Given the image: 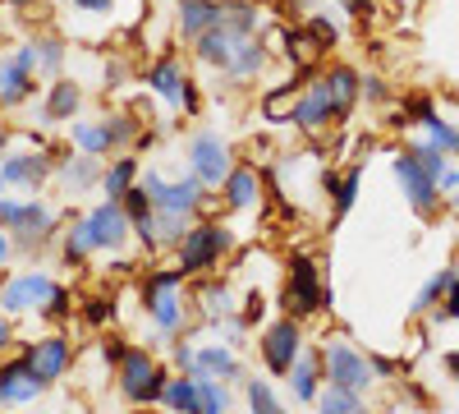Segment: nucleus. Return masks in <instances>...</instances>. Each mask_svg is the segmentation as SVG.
I'll return each instance as SVG.
<instances>
[{"label": "nucleus", "mask_w": 459, "mask_h": 414, "mask_svg": "<svg viewBox=\"0 0 459 414\" xmlns=\"http://www.w3.org/2000/svg\"><path fill=\"white\" fill-rule=\"evenodd\" d=\"M313 410H317V414H368V401H363V392H350V387L326 383V387L317 392Z\"/></svg>", "instance_id": "nucleus-36"}, {"label": "nucleus", "mask_w": 459, "mask_h": 414, "mask_svg": "<svg viewBox=\"0 0 459 414\" xmlns=\"http://www.w3.org/2000/svg\"><path fill=\"white\" fill-rule=\"evenodd\" d=\"M423 129H428V138H432V143L441 147V153H446L450 162L459 157V125H450V120H441V116H437V110H432V116L423 120Z\"/></svg>", "instance_id": "nucleus-41"}, {"label": "nucleus", "mask_w": 459, "mask_h": 414, "mask_svg": "<svg viewBox=\"0 0 459 414\" xmlns=\"http://www.w3.org/2000/svg\"><path fill=\"white\" fill-rule=\"evenodd\" d=\"M326 88H331V97H335V110H340V120L354 110V101L363 97V74L354 69V65H331L326 69Z\"/></svg>", "instance_id": "nucleus-28"}, {"label": "nucleus", "mask_w": 459, "mask_h": 414, "mask_svg": "<svg viewBox=\"0 0 459 414\" xmlns=\"http://www.w3.org/2000/svg\"><path fill=\"white\" fill-rule=\"evenodd\" d=\"M441 194H459V166H450V171L441 175Z\"/></svg>", "instance_id": "nucleus-54"}, {"label": "nucleus", "mask_w": 459, "mask_h": 414, "mask_svg": "<svg viewBox=\"0 0 459 414\" xmlns=\"http://www.w3.org/2000/svg\"><path fill=\"white\" fill-rule=\"evenodd\" d=\"M14 253H19V249H14V235L5 231V225H0V268H5V262H10Z\"/></svg>", "instance_id": "nucleus-52"}, {"label": "nucleus", "mask_w": 459, "mask_h": 414, "mask_svg": "<svg viewBox=\"0 0 459 414\" xmlns=\"http://www.w3.org/2000/svg\"><path fill=\"white\" fill-rule=\"evenodd\" d=\"M166 387H170V373L143 346H129V355L115 364V392H120L129 405H161Z\"/></svg>", "instance_id": "nucleus-2"}, {"label": "nucleus", "mask_w": 459, "mask_h": 414, "mask_svg": "<svg viewBox=\"0 0 459 414\" xmlns=\"http://www.w3.org/2000/svg\"><path fill=\"white\" fill-rule=\"evenodd\" d=\"M244 396H248V414H290L281 405V396L272 392V383H262V378H248L244 383Z\"/></svg>", "instance_id": "nucleus-39"}, {"label": "nucleus", "mask_w": 459, "mask_h": 414, "mask_svg": "<svg viewBox=\"0 0 459 414\" xmlns=\"http://www.w3.org/2000/svg\"><path fill=\"white\" fill-rule=\"evenodd\" d=\"M143 84L152 88V97H161L175 110H184V97H188V88H194V79H188V69H184V60L175 51H166L161 60H152L147 74H143Z\"/></svg>", "instance_id": "nucleus-14"}, {"label": "nucleus", "mask_w": 459, "mask_h": 414, "mask_svg": "<svg viewBox=\"0 0 459 414\" xmlns=\"http://www.w3.org/2000/svg\"><path fill=\"white\" fill-rule=\"evenodd\" d=\"M188 225H194V216H184V212H157V249H179Z\"/></svg>", "instance_id": "nucleus-40"}, {"label": "nucleus", "mask_w": 459, "mask_h": 414, "mask_svg": "<svg viewBox=\"0 0 459 414\" xmlns=\"http://www.w3.org/2000/svg\"><path fill=\"white\" fill-rule=\"evenodd\" d=\"M221 10H225V0H179L175 5V32L194 47L203 32H212L221 23Z\"/></svg>", "instance_id": "nucleus-19"}, {"label": "nucleus", "mask_w": 459, "mask_h": 414, "mask_svg": "<svg viewBox=\"0 0 459 414\" xmlns=\"http://www.w3.org/2000/svg\"><path fill=\"white\" fill-rule=\"evenodd\" d=\"M32 97H37V47L28 37L0 60V106H23Z\"/></svg>", "instance_id": "nucleus-11"}, {"label": "nucleus", "mask_w": 459, "mask_h": 414, "mask_svg": "<svg viewBox=\"0 0 459 414\" xmlns=\"http://www.w3.org/2000/svg\"><path fill=\"white\" fill-rule=\"evenodd\" d=\"M0 225L14 235V249L19 253H37L42 244L56 240L60 212L47 198H37V194H28V198H0Z\"/></svg>", "instance_id": "nucleus-1"}, {"label": "nucleus", "mask_w": 459, "mask_h": 414, "mask_svg": "<svg viewBox=\"0 0 459 414\" xmlns=\"http://www.w3.org/2000/svg\"><path fill=\"white\" fill-rule=\"evenodd\" d=\"M32 47H37V74L60 79V69H65V42H60V37L42 32V37H32Z\"/></svg>", "instance_id": "nucleus-38"}, {"label": "nucleus", "mask_w": 459, "mask_h": 414, "mask_svg": "<svg viewBox=\"0 0 459 414\" xmlns=\"http://www.w3.org/2000/svg\"><path fill=\"white\" fill-rule=\"evenodd\" d=\"M363 97H368V101H386L391 92H386V84H381L377 74H368V79H363Z\"/></svg>", "instance_id": "nucleus-51"}, {"label": "nucleus", "mask_w": 459, "mask_h": 414, "mask_svg": "<svg viewBox=\"0 0 459 414\" xmlns=\"http://www.w3.org/2000/svg\"><path fill=\"white\" fill-rule=\"evenodd\" d=\"M230 244H235V231H230L225 221H194L188 235L179 240V249H175V262L184 268V277H207V272L221 268Z\"/></svg>", "instance_id": "nucleus-3"}, {"label": "nucleus", "mask_w": 459, "mask_h": 414, "mask_svg": "<svg viewBox=\"0 0 459 414\" xmlns=\"http://www.w3.org/2000/svg\"><path fill=\"white\" fill-rule=\"evenodd\" d=\"M129 355V341H120V336H106V341H101V359L115 368V364H120Z\"/></svg>", "instance_id": "nucleus-47"}, {"label": "nucleus", "mask_w": 459, "mask_h": 414, "mask_svg": "<svg viewBox=\"0 0 459 414\" xmlns=\"http://www.w3.org/2000/svg\"><path fill=\"white\" fill-rule=\"evenodd\" d=\"M194 359H198V346L175 341V364H179V373H194Z\"/></svg>", "instance_id": "nucleus-50"}, {"label": "nucleus", "mask_w": 459, "mask_h": 414, "mask_svg": "<svg viewBox=\"0 0 459 414\" xmlns=\"http://www.w3.org/2000/svg\"><path fill=\"white\" fill-rule=\"evenodd\" d=\"M47 318H56V322H65V318H74V295L65 290V286H56V295H51V304L42 309Z\"/></svg>", "instance_id": "nucleus-46"}, {"label": "nucleus", "mask_w": 459, "mask_h": 414, "mask_svg": "<svg viewBox=\"0 0 459 414\" xmlns=\"http://www.w3.org/2000/svg\"><path fill=\"white\" fill-rule=\"evenodd\" d=\"M110 318H115V299H106V295H92L88 304H83V322H88V327H97V331H101Z\"/></svg>", "instance_id": "nucleus-45"}, {"label": "nucleus", "mask_w": 459, "mask_h": 414, "mask_svg": "<svg viewBox=\"0 0 459 414\" xmlns=\"http://www.w3.org/2000/svg\"><path fill=\"white\" fill-rule=\"evenodd\" d=\"M5 143H10V134H5V129H0V153H5ZM0 162H5V157H0Z\"/></svg>", "instance_id": "nucleus-59"}, {"label": "nucleus", "mask_w": 459, "mask_h": 414, "mask_svg": "<svg viewBox=\"0 0 459 414\" xmlns=\"http://www.w3.org/2000/svg\"><path fill=\"white\" fill-rule=\"evenodd\" d=\"M308 37H313V47H317V51H331V47L340 42L335 23H331V19H322V14H308Z\"/></svg>", "instance_id": "nucleus-44"}, {"label": "nucleus", "mask_w": 459, "mask_h": 414, "mask_svg": "<svg viewBox=\"0 0 459 414\" xmlns=\"http://www.w3.org/2000/svg\"><path fill=\"white\" fill-rule=\"evenodd\" d=\"M455 281H459V268H441V272H432V277H428V286L413 295V309H409V313H413V318L432 313V309L441 304V299L450 295V286H455Z\"/></svg>", "instance_id": "nucleus-37"}, {"label": "nucleus", "mask_w": 459, "mask_h": 414, "mask_svg": "<svg viewBox=\"0 0 459 414\" xmlns=\"http://www.w3.org/2000/svg\"><path fill=\"white\" fill-rule=\"evenodd\" d=\"M106 129H110V143H115V153H125L129 143L143 138V125L129 116V110H120V116H106Z\"/></svg>", "instance_id": "nucleus-42"}, {"label": "nucleus", "mask_w": 459, "mask_h": 414, "mask_svg": "<svg viewBox=\"0 0 459 414\" xmlns=\"http://www.w3.org/2000/svg\"><path fill=\"white\" fill-rule=\"evenodd\" d=\"M97 253V244H92V235H88V225H83V216H74L65 231H60V258L69 262V268H83V262Z\"/></svg>", "instance_id": "nucleus-34"}, {"label": "nucleus", "mask_w": 459, "mask_h": 414, "mask_svg": "<svg viewBox=\"0 0 459 414\" xmlns=\"http://www.w3.org/2000/svg\"><path fill=\"white\" fill-rule=\"evenodd\" d=\"M79 106H83V88L74 79H51L47 101H42V120L51 125H74L79 120Z\"/></svg>", "instance_id": "nucleus-24"}, {"label": "nucleus", "mask_w": 459, "mask_h": 414, "mask_svg": "<svg viewBox=\"0 0 459 414\" xmlns=\"http://www.w3.org/2000/svg\"><path fill=\"white\" fill-rule=\"evenodd\" d=\"M14 346V327H10V313H0V350Z\"/></svg>", "instance_id": "nucleus-53"}, {"label": "nucleus", "mask_w": 459, "mask_h": 414, "mask_svg": "<svg viewBox=\"0 0 459 414\" xmlns=\"http://www.w3.org/2000/svg\"><path fill=\"white\" fill-rule=\"evenodd\" d=\"M161 405H166L170 414H203V387H198L194 373H179V378H170Z\"/></svg>", "instance_id": "nucleus-33"}, {"label": "nucleus", "mask_w": 459, "mask_h": 414, "mask_svg": "<svg viewBox=\"0 0 459 414\" xmlns=\"http://www.w3.org/2000/svg\"><path fill=\"white\" fill-rule=\"evenodd\" d=\"M184 166H188V175H194L203 189H221L225 175L235 171V153H230L225 134L198 129L194 138H188V147H184Z\"/></svg>", "instance_id": "nucleus-7"}, {"label": "nucleus", "mask_w": 459, "mask_h": 414, "mask_svg": "<svg viewBox=\"0 0 459 414\" xmlns=\"http://www.w3.org/2000/svg\"><path fill=\"white\" fill-rule=\"evenodd\" d=\"M69 138H74V147H79V153H92V157H110V153H115L106 120H74V125H69Z\"/></svg>", "instance_id": "nucleus-35"}, {"label": "nucleus", "mask_w": 459, "mask_h": 414, "mask_svg": "<svg viewBox=\"0 0 459 414\" xmlns=\"http://www.w3.org/2000/svg\"><path fill=\"white\" fill-rule=\"evenodd\" d=\"M23 355H28V364L42 373V383L51 387V383H60L65 373H69V364H74V341L69 336H42V341H32V346H23Z\"/></svg>", "instance_id": "nucleus-18"}, {"label": "nucleus", "mask_w": 459, "mask_h": 414, "mask_svg": "<svg viewBox=\"0 0 459 414\" xmlns=\"http://www.w3.org/2000/svg\"><path fill=\"white\" fill-rule=\"evenodd\" d=\"M262 5L257 0H225L221 10V28H230L235 37H262Z\"/></svg>", "instance_id": "nucleus-31"}, {"label": "nucleus", "mask_w": 459, "mask_h": 414, "mask_svg": "<svg viewBox=\"0 0 459 414\" xmlns=\"http://www.w3.org/2000/svg\"><path fill=\"white\" fill-rule=\"evenodd\" d=\"M221 198H225L230 212L257 207L262 203V175H257V166H235V171H230L225 184H221Z\"/></svg>", "instance_id": "nucleus-22"}, {"label": "nucleus", "mask_w": 459, "mask_h": 414, "mask_svg": "<svg viewBox=\"0 0 459 414\" xmlns=\"http://www.w3.org/2000/svg\"><path fill=\"white\" fill-rule=\"evenodd\" d=\"M74 10L88 14V19H106L115 10V0H74Z\"/></svg>", "instance_id": "nucleus-48"}, {"label": "nucleus", "mask_w": 459, "mask_h": 414, "mask_svg": "<svg viewBox=\"0 0 459 414\" xmlns=\"http://www.w3.org/2000/svg\"><path fill=\"white\" fill-rule=\"evenodd\" d=\"M308 350L303 346V322L299 318H276V322H266L262 336H257V355H262V368L272 373V378H290V368L294 359Z\"/></svg>", "instance_id": "nucleus-8"}, {"label": "nucleus", "mask_w": 459, "mask_h": 414, "mask_svg": "<svg viewBox=\"0 0 459 414\" xmlns=\"http://www.w3.org/2000/svg\"><path fill=\"white\" fill-rule=\"evenodd\" d=\"M0 171H5L10 189H19V194H42L47 180H56V162L47 153H14L0 162Z\"/></svg>", "instance_id": "nucleus-17"}, {"label": "nucleus", "mask_w": 459, "mask_h": 414, "mask_svg": "<svg viewBox=\"0 0 459 414\" xmlns=\"http://www.w3.org/2000/svg\"><path fill=\"white\" fill-rule=\"evenodd\" d=\"M322 387H326V378H322V350H303V355L294 359V368H290V392H294V401L313 405Z\"/></svg>", "instance_id": "nucleus-25"}, {"label": "nucleus", "mask_w": 459, "mask_h": 414, "mask_svg": "<svg viewBox=\"0 0 459 414\" xmlns=\"http://www.w3.org/2000/svg\"><path fill=\"white\" fill-rule=\"evenodd\" d=\"M299 97H303V88L299 84H276V88H266V97H262V120L266 125H285V120H294V110H299Z\"/></svg>", "instance_id": "nucleus-32"}, {"label": "nucleus", "mask_w": 459, "mask_h": 414, "mask_svg": "<svg viewBox=\"0 0 459 414\" xmlns=\"http://www.w3.org/2000/svg\"><path fill=\"white\" fill-rule=\"evenodd\" d=\"M266 60H272V51H266L262 37H244L239 51H235V60H230V69H225V79H230V84H253L257 74L266 69Z\"/></svg>", "instance_id": "nucleus-27"}, {"label": "nucleus", "mask_w": 459, "mask_h": 414, "mask_svg": "<svg viewBox=\"0 0 459 414\" xmlns=\"http://www.w3.org/2000/svg\"><path fill=\"white\" fill-rule=\"evenodd\" d=\"M446 207H450V212L459 216V194H446Z\"/></svg>", "instance_id": "nucleus-57"}, {"label": "nucleus", "mask_w": 459, "mask_h": 414, "mask_svg": "<svg viewBox=\"0 0 459 414\" xmlns=\"http://www.w3.org/2000/svg\"><path fill=\"white\" fill-rule=\"evenodd\" d=\"M56 277L42 272V268H28V272H14L0 281V313H10V318H23V313H42L51 304V295H56Z\"/></svg>", "instance_id": "nucleus-9"}, {"label": "nucleus", "mask_w": 459, "mask_h": 414, "mask_svg": "<svg viewBox=\"0 0 459 414\" xmlns=\"http://www.w3.org/2000/svg\"><path fill=\"white\" fill-rule=\"evenodd\" d=\"M101 157H92V153H79V157H69V162H56V184L65 194H74V198H83V194H92V189H101Z\"/></svg>", "instance_id": "nucleus-20"}, {"label": "nucleus", "mask_w": 459, "mask_h": 414, "mask_svg": "<svg viewBox=\"0 0 459 414\" xmlns=\"http://www.w3.org/2000/svg\"><path fill=\"white\" fill-rule=\"evenodd\" d=\"M335 120H340V110H335V97H331L326 74H322V79H313L308 88H303L299 110H294V120H290V125H294L299 134H326Z\"/></svg>", "instance_id": "nucleus-13"}, {"label": "nucleus", "mask_w": 459, "mask_h": 414, "mask_svg": "<svg viewBox=\"0 0 459 414\" xmlns=\"http://www.w3.org/2000/svg\"><path fill=\"white\" fill-rule=\"evenodd\" d=\"M10 194V180H5V171H0V198H5Z\"/></svg>", "instance_id": "nucleus-58"}, {"label": "nucleus", "mask_w": 459, "mask_h": 414, "mask_svg": "<svg viewBox=\"0 0 459 414\" xmlns=\"http://www.w3.org/2000/svg\"><path fill=\"white\" fill-rule=\"evenodd\" d=\"M244 373L235 346H225V341H203L198 346V359H194V378H216V383H235Z\"/></svg>", "instance_id": "nucleus-21"}, {"label": "nucleus", "mask_w": 459, "mask_h": 414, "mask_svg": "<svg viewBox=\"0 0 459 414\" xmlns=\"http://www.w3.org/2000/svg\"><path fill=\"white\" fill-rule=\"evenodd\" d=\"M143 189L152 194V203H157V212H184V216H198L207 189L194 180V175H184V180H166L161 171H147L143 180Z\"/></svg>", "instance_id": "nucleus-12"}, {"label": "nucleus", "mask_w": 459, "mask_h": 414, "mask_svg": "<svg viewBox=\"0 0 459 414\" xmlns=\"http://www.w3.org/2000/svg\"><path fill=\"white\" fill-rule=\"evenodd\" d=\"M317 350H322V378H326V383L350 387V392H363V396L377 387L372 355H363L350 336H326Z\"/></svg>", "instance_id": "nucleus-4"}, {"label": "nucleus", "mask_w": 459, "mask_h": 414, "mask_svg": "<svg viewBox=\"0 0 459 414\" xmlns=\"http://www.w3.org/2000/svg\"><path fill=\"white\" fill-rule=\"evenodd\" d=\"M83 225H88L97 253H125L134 240V216L125 212L120 198H101L92 212H83Z\"/></svg>", "instance_id": "nucleus-10"}, {"label": "nucleus", "mask_w": 459, "mask_h": 414, "mask_svg": "<svg viewBox=\"0 0 459 414\" xmlns=\"http://www.w3.org/2000/svg\"><path fill=\"white\" fill-rule=\"evenodd\" d=\"M239 42H244V37H235V32H230V28H212V32H203L198 37V42H194V60L198 65H207V69H230V60H235V51H239Z\"/></svg>", "instance_id": "nucleus-23"}, {"label": "nucleus", "mask_w": 459, "mask_h": 414, "mask_svg": "<svg viewBox=\"0 0 459 414\" xmlns=\"http://www.w3.org/2000/svg\"><path fill=\"white\" fill-rule=\"evenodd\" d=\"M138 299H143L147 322L157 327V336H179V331H184V322H188V309H184V286L138 290Z\"/></svg>", "instance_id": "nucleus-15"}, {"label": "nucleus", "mask_w": 459, "mask_h": 414, "mask_svg": "<svg viewBox=\"0 0 459 414\" xmlns=\"http://www.w3.org/2000/svg\"><path fill=\"white\" fill-rule=\"evenodd\" d=\"M138 157L134 153H115V162H106L101 171V198H125L134 184H138Z\"/></svg>", "instance_id": "nucleus-29"}, {"label": "nucleus", "mask_w": 459, "mask_h": 414, "mask_svg": "<svg viewBox=\"0 0 459 414\" xmlns=\"http://www.w3.org/2000/svg\"><path fill=\"white\" fill-rule=\"evenodd\" d=\"M359 180H363V166H350V171H322V189H326V198H331V221H340L344 212L354 207V198H359Z\"/></svg>", "instance_id": "nucleus-26"}, {"label": "nucleus", "mask_w": 459, "mask_h": 414, "mask_svg": "<svg viewBox=\"0 0 459 414\" xmlns=\"http://www.w3.org/2000/svg\"><path fill=\"white\" fill-rule=\"evenodd\" d=\"M281 304L290 318H313L331 304V290L322 286V272H317V258L313 253H294L290 258V268H285V295H281Z\"/></svg>", "instance_id": "nucleus-5"}, {"label": "nucleus", "mask_w": 459, "mask_h": 414, "mask_svg": "<svg viewBox=\"0 0 459 414\" xmlns=\"http://www.w3.org/2000/svg\"><path fill=\"white\" fill-rule=\"evenodd\" d=\"M441 364H446V373H450V378H455V387H459V350H450Z\"/></svg>", "instance_id": "nucleus-55"}, {"label": "nucleus", "mask_w": 459, "mask_h": 414, "mask_svg": "<svg viewBox=\"0 0 459 414\" xmlns=\"http://www.w3.org/2000/svg\"><path fill=\"white\" fill-rule=\"evenodd\" d=\"M5 5H10V10H32L37 0H5Z\"/></svg>", "instance_id": "nucleus-56"}, {"label": "nucleus", "mask_w": 459, "mask_h": 414, "mask_svg": "<svg viewBox=\"0 0 459 414\" xmlns=\"http://www.w3.org/2000/svg\"><path fill=\"white\" fill-rule=\"evenodd\" d=\"M198 309H203L207 327H212V322H225V318H235V313H239V304H235V290H230L225 281H203V286H198Z\"/></svg>", "instance_id": "nucleus-30"}, {"label": "nucleus", "mask_w": 459, "mask_h": 414, "mask_svg": "<svg viewBox=\"0 0 459 414\" xmlns=\"http://www.w3.org/2000/svg\"><path fill=\"white\" fill-rule=\"evenodd\" d=\"M262 313H266V304H262V295L253 290V295L244 299V309H239V318H244V327H253V322H257Z\"/></svg>", "instance_id": "nucleus-49"}, {"label": "nucleus", "mask_w": 459, "mask_h": 414, "mask_svg": "<svg viewBox=\"0 0 459 414\" xmlns=\"http://www.w3.org/2000/svg\"><path fill=\"white\" fill-rule=\"evenodd\" d=\"M42 392H47V383H42V373L28 364V355L0 364V405H5V410H19V405L37 401Z\"/></svg>", "instance_id": "nucleus-16"}, {"label": "nucleus", "mask_w": 459, "mask_h": 414, "mask_svg": "<svg viewBox=\"0 0 459 414\" xmlns=\"http://www.w3.org/2000/svg\"><path fill=\"white\" fill-rule=\"evenodd\" d=\"M391 171H395V184H400V194H404V203L418 212V216H437L441 207H446V194H441V180L413 157V147L404 143L400 153L391 157Z\"/></svg>", "instance_id": "nucleus-6"}, {"label": "nucleus", "mask_w": 459, "mask_h": 414, "mask_svg": "<svg viewBox=\"0 0 459 414\" xmlns=\"http://www.w3.org/2000/svg\"><path fill=\"white\" fill-rule=\"evenodd\" d=\"M198 387H203V414H230V392H225V383L198 378Z\"/></svg>", "instance_id": "nucleus-43"}]
</instances>
